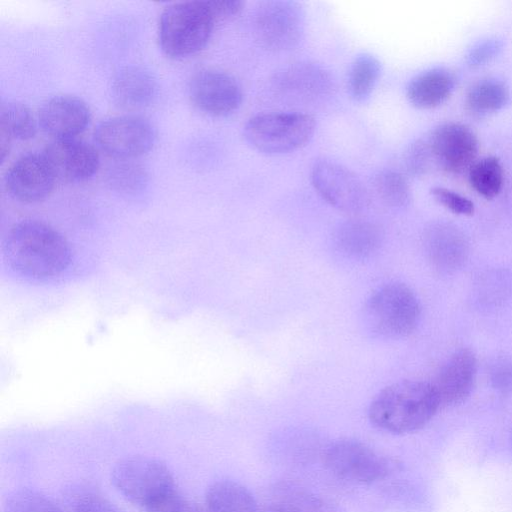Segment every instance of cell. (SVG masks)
Segmentation results:
<instances>
[{"label":"cell","mask_w":512,"mask_h":512,"mask_svg":"<svg viewBox=\"0 0 512 512\" xmlns=\"http://www.w3.org/2000/svg\"><path fill=\"white\" fill-rule=\"evenodd\" d=\"M1 250L13 271L37 280L61 274L71 261L66 239L50 225L37 220H24L12 226Z\"/></svg>","instance_id":"cell-1"},{"label":"cell","mask_w":512,"mask_h":512,"mask_svg":"<svg viewBox=\"0 0 512 512\" xmlns=\"http://www.w3.org/2000/svg\"><path fill=\"white\" fill-rule=\"evenodd\" d=\"M441 408L432 383L402 380L381 391L371 401V423L393 434L412 433L423 428Z\"/></svg>","instance_id":"cell-2"},{"label":"cell","mask_w":512,"mask_h":512,"mask_svg":"<svg viewBox=\"0 0 512 512\" xmlns=\"http://www.w3.org/2000/svg\"><path fill=\"white\" fill-rule=\"evenodd\" d=\"M215 17L207 1H185L169 5L159 21V43L170 58L182 59L201 51L208 43Z\"/></svg>","instance_id":"cell-3"},{"label":"cell","mask_w":512,"mask_h":512,"mask_svg":"<svg viewBox=\"0 0 512 512\" xmlns=\"http://www.w3.org/2000/svg\"><path fill=\"white\" fill-rule=\"evenodd\" d=\"M420 304L404 283L391 282L368 298L364 315L370 331L382 338H402L411 334L420 319Z\"/></svg>","instance_id":"cell-4"},{"label":"cell","mask_w":512,"mask_h":512,"mask_svg":"<svg viewBox=\"0 0 512 512\" xmlns=\"http://www.w3.org/2000/svg\"><path fill=\"white\" fill-rule=\"evenodd\" d=\"M111 478L116 489L127 500L145 511L177 491L168 467L149 456L135 455L119 460Z\"/></svg>","instance_id":"cell-5"},{"label":"cell","mask_w":512,"mask_h":512,"mask_svg":"<svg viewBox=\"0 0 512 512\" xmlns=\"http://www.w3.org/2000/svg\"><path fill=\"white\" fill-rule=\"evenodd\" d=\"M316 129L313 116L300 112H270L251 117L243 134L255 150L278 155L295 151L312 138Z\"/></svg>","instance_id":"cell-6"},{"label":"cell","mask_w":512,"mask_h":512,"mask_svg":"<svg viewBox=\"0 0 512 512\" xmlns=\"http://www.w3.org/2000/svg\"><path fill=\"white\" fill-rule=\"evenodd\" d=\"M302 7L295 1L267 0L259 3L253 16V30L262 46L284 51L296 46L304 33Z\"/></svg>","instance_id":"cell-7"},{"label":"cell","mask_w":512,"mask_h":512,"mask_svg":"<svg viewBox=\"0 0 512 512\" xmlns=\"http://www.w3.org/2000/svg\"><path fill=\"white\" fill-rule=\"evenodd\" d=\"M327 469L347 481L369 484L385 478L391 471L387 458L355 439L332 442L323 455Z\"/></svg>","instance_id":"cell-8"},{"label":"cell","mask_w":512,"mask_h":512,"mask_svg":"<svg viewBox=\"0 0 512 512\" xmlns=\"http://www.w3.org/2000/svg\"><path fill=\"white\" fill-rule=\"evenodd\" d=\"M310 178L318 194L342 212L358 214L369 204V194L361 180L337 162L327 159L316 161Z\"/></svg>","instance_id":"cell-9"},{"label":"cell","mask_w":512,"mask_h":512,"mask_svg":"<svg viewBox=\"0 0 512 512\" xmlns=\"http://www.w3.org/2000/svg\"><path fill=\"white\" fill-rule=\"evenodd\" d=\"M97 146L107 155L127 160L147 153L156 134L152 124L136 115L116 116L99 123L94 132Z\"/></svg>","instance_id":"cell-10"},{"label":"cell","mask_w":512,"mask_h":512,"mask_svg":"<svg viewBox=\"0 0 512 512\" xmlns=\"http://www.w3.org/2000/svg\"><path fill=\"white\" fill-rule=\"evenodd\" d=\"M189 98L200 111L212 116H226L241 105L243 94L230 74L205 68L193 74L188 85Z\"/></svg>","instance_id":"cell-11"},{"label":"cell","mask_w":512,"mask_h":512,"mask_svg":"<svg viewBox=\"0 0 512 512\" xmlns=\"http://www.w3.org/2000/svg\"><path fill=\"white\" fill-rule=\"evenodd\" d=\"M56 177L43 153H28L8 168L5 188L11 197L23 203H36L52 192Z\"/></svg>","instance_id":"cell-12"},{"label":"cell","mask_w":512,"mask_h":512,"mask_svg":"<svg viewBox=\"0 0 512 512\" xmlns=\"http://www.w3.org/2000/svg\"><path fill=\"white\" fill-rule=\"evenodd\" d=\"M429 147L443 170L459 174L475 163L478 140L466 125L446 122L434 129Z\"/></svg>","instance_id":"cell-13"},{"label":"cell","mask_w":512,"mask_h":512,"mask_svg":"<svg viewBox=\"0 0 512 512\" xmlns=\"http://www.w3.org/2000/svg\"><path fill=\"white\" fill-rule=\"evenodd\" d=\"M57 180L77 183L90 179L98 170V151L89 143L70 139H55L44 150Z\"/></svg>","instance_id":"cell-14"},{"label":"cell","mask_w":512,"mask_h":512,"mask_svg":"<svg viewBox=\"0 0 512 512\" xmlns=\"http://www.w3.org/2000/svg\"><path fill=\"white\" fill-rule=\"evenodd\" d=\"M91 112L80 98L59 95L47 100L39 110L41 129L55 139H70L81 134L88 126Z\"/></svg>","instance_id":"cell-15"},{"label":"cell","mask_w":512,"mask_h":512,"mask_svg":"<svg viewBox=\"0 0 512 512\" xmlns=\"http://www.w3.org/2000/svg\"><path fill=\"white\" fill-rule=\"evenodd\" d=\"M477 373V360L470 349L455 352L440 369L432 383L440 406L462 403L471 393Z\"/></svg>","instance_id":"cell-16"},{"label":"cell","mask_w":512,"mask_h":512,"mask_svg":"<svg viewBox=\"0 0 512 512\" xmlns=\"http://www.w3.org/2000/svg\"><path fill=\"white\" fill-rule=\"evenodd\" d=\"M424 249L435 269L453 272L467 259L469 245L465 235L457 227L447 223H434L424 232Z\"/></svg>","instance_id":"cell-17"},{"label":"cell","mask_w":512,"mask_h":512,"mask_svg":"<svg viewBox=\"0 0 512 512\" xmlns=\"http://www.w3.org/2000/svg\"><path fill=\"white\" fill-rule=\"evenodd\" d=\"M273 82L281 93L308 101L328 95L333 88L329 73L312 62L291 63L275 74Z\"/></svg>","instance_id":"cell-18"},{"label":"cell","mask_w":512,"mask_h":512,"mask_svg":"<svg viewBox=\"0 0 512 512\" xmlns=\"http://www.w3.org/2000/svg\"><path fill=\"white\" fill-rule=\"evenodd\" d=\"M157 94L153 74L140 66L121 69L114 77L112 95L118 105L134 109L149 105Z\"/></svg>","instance_id":"cell-19"},{"label":"cell","mask_w":512,"mask_h":512,"mask_svg":"<svg viewBox=\"0 0 512 512\" xmlns=\"http://www.w3.org/2000/svg\"><path fill=\"white\" fill-rule=\"evenodd\" d=\"M383 240L380 228L364 219L353 218L339 225L334 241L346 256L356 259L370 257L376 253Z\"/></svg>","instance_id":"cell-20"},{"label":"cell","mask_w":512,"mask_h":512,"mask_svg":"<svg viewBox=\"0 0 512 512\" xmlns=\"http://www.w3.org/2000/svg\"><path fill=\"white\" fill-rule=\"evenodd\" d=\"M454 74L443 67L432 68L415 76L408 84L406 95L409 102L421 109L442 104L455 87Z\"/></svg>","instance_id":"cell-21"},{"label":"cell","mask_w":512,"mask_h":512,"mask_svg":"<svg viewBox=\"0 0 512 512\" xmlns=\"http://www.w3.org/2000/svg\"><path fill=\"white\" fill-rule=\"evenodd\" d=\"M209 512H259L257 501L251 491L233 480L212 483L206 492Z\"/></svg>","instance_id":"cell-22"},{"label":"cell","mask_w":512,"mask_h":512,"mask_svg":"<svg viewBox=\"0 0 512 512\" xmlns=\"http://www.w3.org/2000/svg\"><path fill=\"white\" fill-rule=\"evenodd\" d=\"M509 100L510 90L504 82L486 78L469 88L465 103L471 113L484 115L502 109Z\"/></svg>","instance_id":"cell-23"},{"label":"cell","mask_w":512,"mask_h":512,"mask_svg":"<svg viewBox=\"0 0 512 512\" xmlns=\"http://www.w3.org/2000/svg\"><path fill=\"white\" fill-rule=\"evenodd\" d=\"M381 74V63L368 53L358 55L348 73V90L358 102L365 101L372 93Z\"/></svg>","instance_id":"cell-24"},{"label":"cell","mask_w":512,"mask_h":512,"mask_svg":"<svg viewBox=\"0 0 512 512\" xmlns=\"http://www.w3.org/2000/svg\"><path fill=\"white\" fill-rule=\"evenodd\" d=\"M0 132L11 140H29L37 132V123L33 113L25 104L6 101L0 107Z\"/></svg>","instance_id":"cell-25"},{"label":"cell","mask_w":512,"mask_h":512,"mask_svg":"<svg viewBox=\"0 0 512 512\" xmlns=\"http://www.w3.org/2000/svg\"><path fill=\"white\" fill-rule=\"evenodd\" d=\"M469 180L474 190L487 199L499 194L504 172L498 158L489 156L475 162L469 169Z\"/></svg>","instance_id":"cell-26"},{"label":"cell","mask_w":512,"mask_h":512,"mask_svg":"<svg viewBox=\"0 0 512 512\" xmlns=\"http://www.w3.org/2000/svg\"><path fill=\"white\" fill-rule=\"evenodd\" d=\"M379 198L391 207H404L411 199V191L405 177L392 169L379 171L373 179Z\"/></svg>","instance_id":"cell-27"},{"label":"cell","mask_w":512,"mask_h":512,"mask_svg":"<svg viewBox=\"0 0 512 512\" xmlns=\"http://www.w3.org/2000/svg\"><path fill=\"white\" fill-rule=\"evenodd\" d=\"M107 182L116 191L133 193L141 190L147 182V173L134 163H119L107 174Z\"/></svg>","instance_id":"cell-28"},{"label":"cell","mask_w":512,"mask_h":512,"mask_svg":"<svg viewBox=\"0 0 512 512\" xmlns=\"http://www.w3.org/2000/svg\"><path fill=\"white\" fill-rule=\"evenodd\" d=\"M4 512H61L48 496L31 489L13 492L6 500Z\"/></svg>","instance_id":"cell-29"},{"label":"cell","mask_w":512,"mask_h":512,"mask_svg":"<svg viewBox=\"0 0 512 512\" xmlns=\"http://www.w3.org/2000/svg\"><path fill=\"white\" fill-rule=\"evenodd\" d=\"M434 199L453 213L460 215H472L474 213V204L468 198L444 187H434L431 189Z\"/></svg>","instance_id":"cell-30"},{"label":"cell","mask_w":512,"mask_h":512,"mask_svg":"<svg viewBox=\"0 0 512 512\" xmlns=\"http://www.w3.org/2000/svg\"><path fill=\"white\" fill-rule=\"evenodd\" d=\"M146 512H209L206 507L191 502L175 491Z\"/></svg>","instance_id":"cell-31"},{"label":"cell","mask_w":512,"mask_h":512,"mask_svg":"<svg viewBox=\"0 0 512 512\" xmlns=\"http://www.w3.org/2000/svg\"><path fill=\"white\" fill-rule=\"evenodd\" d=\"M490 382L494 389L508 393L512 391V360L499 359L491 367Z\"/></svg>","instance_id":"cell-32"},{"label":"cell","mask_w":512,"mask_h":512,"mask_svg":"<svg viewBox=\"0 0 512 512\" xmlns=\"http://www.w3.org/2000/svg\"><path fill=\"white\" fill-rule=\"evenodd\" d=\"M207 2L216 22L237 16L244 6V3L239 0H211Z\"/></svg>","instance_id":"cell-33"},{"label":"cell","mask_w":512,"mask_h":512,"mask_svg":"<svg viewBox=\"0 0 512 512\" xmlns=\"http://www.w3.org/2000/svg\"><path fill=\"white\" fill-rule=\"evenodd\" d=\"M74 512H120L113 504L106 499L87 495L79 499L74 507Z\"/></svg>","instance_id":"cell-34"},{"label":"cell","mask_w":512,"mask_h":512,"mask_svg":"<svg viewBox=\"0 0 512 512\" xmlns=\"http://www.w3.org/2000/svg\"><path fill=\"white\" fill-rule=\"evenodd\" d=\"M426 148L420 143H414L406 155V166L409 172L415 175L422 174L426 168Z\"/></svg>","instance_id":"cell-35"},{"label":"cell","mask_w":512,"mask_h":512,"mask_svg":"<svg viewBox=\"0 0 512 512\" xmlns=\"http://www.w3.org/2000/svg\"><path fill=\"white\" fill-rule=\"evenodd\" d=\"M500 45L498 41L495 40H489L482 44H480L478 47H475L471 53L469 54V63L471 65H480L486 61H488L490 58L493 57L499 50Z\"/></svg>","instance_id":"cell-36"},{"label":"cell","mask_w":512,"mask_h":512,"mask_svg":"<svg viewBox=\"0 0 512 512\" xmlns=\"http://www.w3.org/2000/svg\"><path fill=\"white\" fill-rule=\"evenodd\" d=\"M259 512H303V510L288 500L270 504Z\"/></svg>","instance_id":"cell-37"},{"label":"cell","mask_w":512,"mask_h":512,"mask_svg":"<svg viewBox=\"0 0 512 512\" xmlns=\"http://www.w3.org/2000/svg\"><path fill=\"white\" fill-rule=\"evenodd\" d=\"M11 146V139L0 132V159L3 162L6 156L9 154Z\"/></svg>","instance_id":"cell-38"},{"label":"cell","mask_w":512,"mask_h":512,"mask_svg":"<svg viewBox=\"0 0 512 512\" xmlns=\"http://www.w3.org/2000/svg\"><path fill=\"white\" fill-rule=\"evenodd\" d=\"M511 446H512V435H511Z\"/></svg>","instance_id":"cell-39"}]
</instances>
